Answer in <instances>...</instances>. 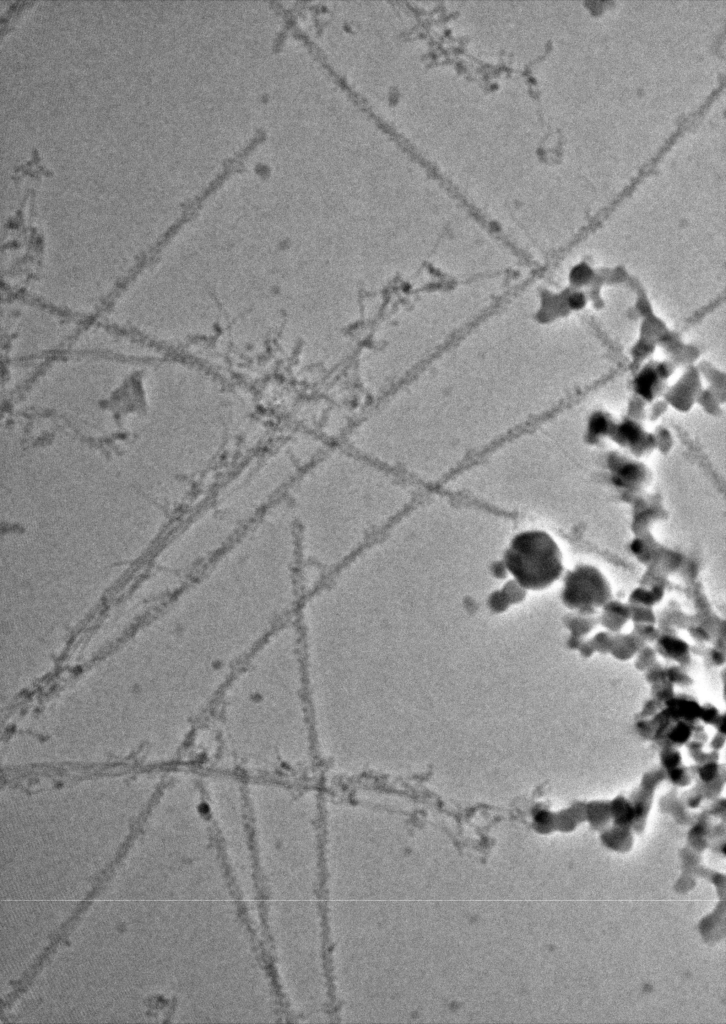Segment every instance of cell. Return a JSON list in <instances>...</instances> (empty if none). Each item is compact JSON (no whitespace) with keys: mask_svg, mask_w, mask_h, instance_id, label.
Returning a JSON list of instances; mask_svg holds the SVG:
<instances>
[{"mask_svg":"<svg viewBox=\"0 0 726 1024\" xmlns=\"http://www.w3.org/2000/svg\"><path fill=\"white\" fill-rule=\"evenodd\" d=\"M504 564L518 585L534 591L549 587L563 571L559 546L541 530H527L514 536L504 553Z\"/></svg>","mask_w":726,"mask_h":1024,"instance_id":"cell-2","label":"cell"},{"mask_svg":"<svg viewBox=\"0 0 726 1024\" xmlns=\"http://www.w3.org/2000/svg\"><path fill=\"white\" fill-rule=\"evenodd\" d=\"M223 758L247 779L306 776L317 767L314 725L299 634L289 619L225 686Z\"/></svg>","mask_w":726,"mask_h":1024,"instance_id":"cell-1","label":"cell"}]
</instances>
